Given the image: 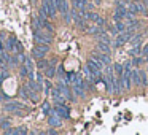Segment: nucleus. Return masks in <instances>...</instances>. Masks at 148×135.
Returning <instances> with one entry per match:
<instances>
[{"instance_id":"1","label":"nucleus","mask_w":148,"mask_h":135,"mask_svg":"<svg viewBox=\"0 0 148 135\" xmlns=\"http://www.w3.org/2000/svg\"><path fill=\"white\" fill-rule=\"evenodd\" d=\"M3 110L8 113H13V115H16V116H21L24 111H29V108H27L23 102H8L3 105Z\"/></svg>"},{"instance_id":"2","label":"nucleus","mask_w":148,"mask_h":135,"mask_svg":"<svg viewBox=\"0 0 148 135\" xmlns=\"http://www.w3.org/2000/svg\"><path fill=\"white\" fill-rule=\"evenodd\" d=\"M34 40H35L37 45H43V43H46V45H51L53 42V37H51V32H45V30H37V32H34Z\"/></svg>"},{"instance_id":"3","label":"nucleus","mask_w":148,"mask_h":135,"mask_svg":"<svg viewBox=\"0 0 148 135\" xmlns=\"http://www.w3.org/2000/svg\"><path fill=\"white\" fill-rule=\"evenodd\" d=\"M126 16H127V7H126V2L118 0V2H116V10H115L113 18H115V21H124Z\"/></svg>"},{"instance_id":"4","label":"nucleus","mask_w":148,"mask_h":135,"mask_svg":"<svg viewBox=\"0 0 148 135\" xmlns=\"http://www.w3.org/2000/svg\"><path fill=\"white\" fill-rule=\"evenodd\" d=\"M42 11L45 14H48V18H51V19H54L56 13H58V10L53 7L51 0H43V2H42Z\"/></svg>"},{"instance_id":"5","label":"nucleus","mask_w":148,"mask_h":135,"mask_svg":"<svg viewBox=\"0 0 148 135\" xmlns=\"http://www.w3.org/2000/svg\"><path fill=\"white\" fill-rule=\"evenodd\" d=\"M48 51H49V45L43 43V45H37L35 48H34L32 54H34V57H35V59H43Z\"/></svg>"},{"instance_id":"6","label":"nucleus","mask_w":148,"mask_h":135,"mask_svg":"<svg viewBox=\"0 0 148 135\" xmlns=\"http://www.w3.org/2000/svg\"><path fill=\"white\" fill-rule=\"evenodd\" d=\"M54 110H56V113H58L62 119H69V118H70V110H69L64 103H58V105L54 106Z\"/></svg>"},{"instance_id":"7","label":"nucleus","mask_w":148,"mask_h":135,"mask_svg":"<svg viewBox=\"0 0 148 135\" xmlns=\"http://www.w3.org/2000/svg\"><path fill=\"white\" fill-rule=\"evenodd\" d=\"M48 124L51 125V127H61L62 118L58 115V113H53V115H49V118H48Z\"/></svg>"},{"instance_id":"8","label":"nucleus","mask_w":148,"mask_h":135,"mask_svg":"<svg viewBox=\"0 0 148 135\" xmlns=\"http://www.w3.org/2000/svg\"><path fill=\"white\" fill-rule=\"evenodd\" d=\"M51 94H53V99H54L56 105H58V103H64V102H65V97L61 94L59 87H58V89H53V91H51Z\"/></svg>"},{"instance_id":"9","label":"nucleus","mask_w":148,"mask_h":135,"mask_svg":"<svg viewBox=\"0 0 148 135\" xmlns=\"http://www.w3.org/2000/svg\"><path fill=\"white\" fill-rule=\"evenodd\" d=\"M72 86H84V80L80 73H73V78H72Z\"/></svg>"},{"instance_id":"10","label":"nucleus","mask_w":148,"mask_h":135,"mask_svg":"<svg viewBox=\"0 0 148 135\" xmlns=\"http://www.w3.org/2000/svg\"><path fill=\"white\" fill-rule=\"evenodd\" d=\"M131 80H132V84H135V86H138L140 84V70H131Z\"/></svg>"},{"instance_id":"11","label":"nucleus","mask_w":148,"mask_h":135,"mask_svg":"<svg viewBox=\"0 0 148 135\" xmlns=\"http://www.w3.org/2000/svg\"><path fill=\"white\" fill-rule=\"evenodd\" d=\"M59 13L62 14V16H67L69 13H70V10H69V3L67 0H62L61 5H59Z\"/></svg>"},{"instance_id":"12","label":"nucleus","mask_w":148,"mask_h":135,"mask_svg":"<svg viewBox=\"0 0 148 135\" xmlns=\"http://www.w3.org/2000/svg\"><path fill=\"white\" fill-rule=\"evenodd\" d=\"M45 75H46V78H54V75H56V67H54V64H49L48 67L45 68Z\"/></svg>"},{"instance_id":"13","label":"nucleus","mask_w":148,"mask_h":135,"mask_svg":"<svg viewBox=\"0 0 148 135\" xmlns=\"http://www.w3.org/2000/svg\"><path fill=\"white\" fill-rule=\"evenodd\" d=\"M7 134H11V135H21V134H27V129L26 127H16V129H8Z\"/></svg>"},{"instance_id":"14","label":"nucleus","mask_w":148,"mask_h":135,"mask_svg":"<svg viewBox=\"0 0 148 135\" xmlns=\"http://www.w3.org/2000/svg\"><path fill=\"white\" fill-rule=\"evenodd\" d=\"M97 49H99L100 52H107V54H110V45H108V43L99 42V43H97Z\"/></svg>"},{"instance_id":"15","label":"nucleus","mask_w":148,"mask_h":135,"mask_svg":"<svg viewBox=\"0 0 148 135\" xmlns=\"http://www.w3.org/2000/svg\"><path fill=\"white\" fill-rule=\"evenodd\" d=\"M19 56H10V59H8V62H7V65H10V67H18V64H19Z\"/></svg>"},{"instance_id":"16","label":"nucleus","mask_w":148,"mask_h":135,"mask_svg":"<svg viewBox=\"0 0 148 135\" xmlns=\"http://www.w3.org/2000/svg\"><path fill=\"white\" fill-rule=\"evenodd\" d=\"M32 29H34V32H37V30L43 29V26H42V22H40L38 16H34V19H32Z\"/></svg>"},{"instance_id":"17","label":"nucleus","mask_w":148,"mask_h":135,"mask_svg":"<svg viewBox=\"0 0 148 135\" xmlns=\"http://www.w3.org/2000/svg\"><path fill=\"white\" fill-rule=\"evenodd\" d=\"M73 92H75V95L81 97V99H84V95H86V92H84V86H73Z\"/></svg>"},{"instance_id":"18","label":"nucleus","mask_w":148,"mask_h":135,"mask_svg":"<svg viewBox=\"0 0 148 135\" xmlns=\"http://www.w3.org/2000/svg\"><path fill=\"white\" fill-rule=\"evenodd\" d=\"M88 5V0H73V7L78 10H84Z\"/></svg>"},{"instance_id":"19","label":"nucleus","mask_w":148,"mask_h":135,"mask_svg":"<svg viewBox=\"0 0 148 135\" xmlns=\"http://www.w3.org/2000/svg\"><path fill=\"white\" fill-rule=\"evenodd\" d=\"M97 37V40H99V42H103V43H112V38H110L108 35H107V33H103V32H100L99 35H96Z\"/></svg>"},{"instance_id":"20","label":"nucleus","mask_w":148,"mask_h":135,"mask_svg":"<svg viewBox=\"0 0 148 135\" xmlns=\"http://www.w3.org/2000/svg\"><path fill=\"white\" fill-rule=\"evenodd\" d=\"M140 84L142 86H148V72L140 70Z\"/></svg>"},{"instance_id":"21","label":"nucleus","mask_w":148,"mask_h":135,"mask_svg":"<svg viewBox=\"0 0 148 135\" xmlns=\"http://www.w3.org/2000/svg\"><path fill=\"white\" fill-rule=\"evenodd\" d=\"M10 125H11V122H10V119H8V118H2V119H0V127H2V129L8 130Z\"/></svg>"},{"instance_id":"22","label":"nucleus","mask_w":148,"mask_h":135,"mask_svg":"<svg viewBox=\"0 0 148 135\" xmlns=\"http://www.w3.org/2000/svg\"><path fill=\"white\" fill-rule=\"evenodd\" d=\"M14 43H16V38H14V37H11V38H8L7 45H5V48H7V51H13V48H14Z\"/></svg>"},{"instance_id":"23","label":"nucleus","mask_w":148,"mask_h":135,"mask_svg":"<svg viewBox=\"0 0 148 135\" xmlns=\"http://www.w3.org/2000/svg\"><path fill=\"white\" fill-rule=\"evenodd\" d=\"M29 72H30V70H29V68H27L24 64H23V65H21V68H19V76H21V78L29 76Z\"/></svg>"},{"instance_id":"24","label":"nucleus","mask_w":148,"mask_h":135,"mask_svg":"<svg viewBox=\"0 0 148 135\" xmlns=\"http://www.w3.org/2000/svg\"><path fill=\"white\" fill-rule=\"evenodd\" d=\"M42 111H43V115H51V111H53V108H51V105H49L48 102L46 103H43V106H42Z\"/></svg>"},{"instance_id":"25","label":"nucleus","mask_w":148,"mask_h":135,"mask_svg":"<svg viewBox=\"0 0 148 135\" xmlns=\"http://www.w3.org/2000/svg\"><path fill=\"white\" fill-rule=\"evenodd\" d=\"M129 54H131L132 57H134V56H138V54H142V49H140V46H138V45H135L134 48H132L131 51H129Z\"/></svg>"},{"instance_id":"26","label":"nucleus","mask_w":148,"mask_h":135,"mask_svg":"<svg viewBox=\"0 0 148 135\" xmlns=\"http://www.w3.org/2000/svg\"><path fill=\"white\" fill-rule=\"evenodd\" d=\"M49 65V62H46V61H43V59H38V62H37V67L40 68V70H45L46 67Z\"/></svg>"},{"instance_id":"27","label":"nucleus","mask_w":148,"mask_h":135,"mask_svg":"<svg viewBox=\"0 0 148 135\" xmlns=\"http://www.w3.org/2000/svg\"><path fill=\"white\" fill-rule=\"evenodd\" d=\"M43 91H45L46 95L51 92V81H49V78H46V80H45V87H43Z\"/></svg>"},{"instance_id":"28","label":"nucleus","mask_w":148,"mask_h":135,"mask_svg":"<svg viewBox=\"0 0 148 135\" xmlns=\"http://www.w3.org/2000/svg\"><path fill=\"white\" fill-rule=\"evenodd\" d=\"M23 64L26 65V67L29 68V70H34V62H32V59H30V57H27V56H26V59H24Z\"/></svg>"},{"instance_id":"29","label":"nucleus","mask_w":148,"mask_h":135,"mask_svg":"<svg viewBox=\"0 0 148 135\" xmlns=\"http://www.w3.org/2000/svg\"><path fill=\"white\" fill-rule=\"evenodd\" d=\"M86 18H88L89 21H94V22H96V21L99 19L100 16H99L97 13H92V11H89V13H86Z\"/></svg>"},{"instance_id":"30","label":"nucleus","mask_w":148,"mask_h":135,"mask_svg":"<svg viewBox=\"0 0 148 135\" xmlns=\"http://www.w3.org/2000/svg\"><path fill=\"white\" fill-rule=\"evenodd\" d=\"M123 72H124V67H123L121 64H115V73L118 75V76H121Z\"/></svg>"},{"instance_id":"31","label":"nucleus","mask_w":148,"mask_h":135,"mask_svg":"<svg viewBox=\"0 0 148 135\" xmlns=\"http://www.w3.org/2000/svg\"><path fill=\"white\" fill-rule=\"evenodd\" d=\"M129 42L132 43V45H138V43L142 42V35H135V37H131V40H129Z\"/></svg>"},{"instance_id":"32","label":"nucleus","mask_w":148,"mask_h":135,"mask_svg":"<svg viewBox=\"0 0 148 135\" xmlns=\"http://www.w3.org/2000/svg\"><path fill=\"white\" fill-rule=\"evenodd\" d=\"M8 76H10V73H8L7 70H2V72H0V83H2L3 80H7Z\"/></svg>"},{"instance_id":"33","label":"nucleus","mask_w":148,"mask_h":135,"mask_svg":"<svg viewBox=\"0 0 148 135\" xmlns=\"http://www.w3.org/2000/svg\"><path fill=\"white\" fill-rule=\"evenodd\" d=\"M143 59H145V57H135V56H134V59H132V64H134V65H138V64H142V62H143Z\"/></svg>"},{"instance_id":"34","label":"nucleus","mask_w":148,"mask_h":135,"mask_svg":"<svg viewBox=\"0 0 148 135\" xmlns=\"http://www.w3.org/2000/svg\"><path fill=\"white\" fill-rule=\"evenodd\" d=\"M61 2H62V0H51L53 7H54L56 10H58V11H59V5H61Z\"/></svg>"},{"instance_id":"35","label":"nucleus","mask_w":148,"mask_h":135,"mask_svg":"<svg viewBox=\"0 0 148 135\" xmlns=\"http://www.w3.org/2000/svg\"><path fill=\"white\" fill-rule=\"evenodd\" d=\"M142 56H143V57H147V56H148V45H145L143 48H142Z\"/></svg>"},{"instance_id":"36","label":"nucleus","mask_w":148,"mask_h":135,"mask_svg":"<svg viewBox=\"0 0 148 135\" xmlns=\"http://www.w3.org/2000/svg\"><path fill=\"white\" fill-rule=\"evenodd\" d=\"M35 80L38 81L40 84H42V83H45V78H43V75H42V73H38V75H37V78H35Z\"/></svg>"},{"instance_id":"37","label":"nucleus","mask_w":148,"mask_h":135,"mask_svg":"<svg viewBox=\"0 0 148 135\" xmlns=\"http://www.w3.org/2000/svg\"><path fill=\"white\" fill-rule=\"evenodd\" d=\"M2 100H8V97L5 95V94H0V102H2Z\"/></svg>"},{"instance_id":"38","label":"nucleus","mask_w":148,"mask_h":135,"mask_svg":"<svg viewBox=\"0 0 148 135\" xmlns=\"http://www.w3.org/2000/svg\"><path fill=\"white\" fill-rule=\"evenodd\" d=\"M0 49H2V51H3V49H7V48L3 46V43H2V38H0Z\"/></svg>"},{"instance_id":"39","label":"nucleus","mask_w":148,"mask_h":135,"mask_svg":"<svg viewBox=\"0 0 148 135\" xmlns=\"http://www.w3.org/2000/svg\"><path fill=\"white\" fill-rule=\"evenodd\" d=\"M48 134H49V135H56L58 132H56V130H53V129H51V130H48Z\"/></svg>"},{"instance_id":"40","label":"nucleus","mask_w":148,"mask_h":135,"mask_svg":"<svg viewBox=\"0 0 148 135\" xmlns=\"http://www.w3.org/2000/svg\"><path fill=\"white\" fill-rule=\"evenodd\" d=\"M134 2H143V3H147L148 0H134Z\"/></svg>"},{"instance_id":"41","label":"nucleus","mask_w":148,"mask_h":135,"mask_svg":"<svg viewBox=\"0 0 148 135\" xmlns=\"http://www.w3.org/2000/svg\"><path fill=\"white\" fill-rule=\"evenodd\" d=\"M145 61H147V62H148V56H147V57H145Z\"/></svg>"}]
</instances>
